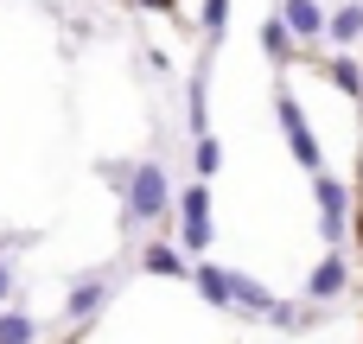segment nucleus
<instances>
[{
  "label": "nucleus",
  "instance_id": "f257e3e1",
  "mask_svg": "<svg viewBox=\"0 0 363 344\" xmlns=\"http://www.w3.org/2000/svg\"><path fill=\"white\" fill-rule=\"evenodd\" d=\"M115 185H121V198H128V230H134V223H160V217L172 211V179H166V166H160V160L128 166Z\"/></svg>",
  "mask_w": 363,
  "mask_h": 344
},
{
  "label": "nucleus",
  "instance_id": "f03ea898",
  "mask_svg": "<svg viewBox=\"0 0 363 344\" xmlns=\"http://www.w3.org/2000/svg\"><path fill=\"white\" fill-rule=\"evenodd\" d=\"M211 185L204 179H191L185 192H179V243H185V255H204L211 249Z\"/></svg>",
  "mask_w": 363,
  "mask_h": 344
},
{
  "label": "nucleus",
  "instance_id": "7ed1b4c3",
  "mask_svg": "<svg viewBox=\"0 0 363 344\" xmlns=\"http://www.w3.org/2000/svg\"><path fill=\"white\" fill-rule=\"evenodd\" d=\"M274 115H281V134H287V153L306 166V172H325V160H319V140H313V128H306V115H300V102H294V89L281 83L274 89Z\"/></svg>",
  "mask_w": 363,
  "mask_h": 344
},
{
  "label": "nucleus",
  "instance_id": "20e7f679",
  "mask_svg": "<svg viewBox=\"0 0 363 344\" xmlns=\"http://www.w3.org/2000/svg\"><path fill=\"white\" fill-rule=\"evenodd\" d=\"M313 198H319V236L338 243V236H345V217H351V192H345V179L313 172Z\"/></svg>",
  "mask_w": 363,
  "mask_h": 344
},
{
  "label": "nucleus",
  "instance_id": "39448f33",
  "mask_svg": "<svg viewBox=\"0 0 363 344\" xmlns=\"http://www.w3.org/2000/svg\"><path fill=\"white\" fill-rule=\"evenodd\" d=\"M345 281H351V268H345V255H325L313 274H306V300L313 306H332L338 294H345Z\"/></svg>",
  "mask_w": 363,
  "mask_h": 344
},
{
  "label": "nucleus",
  "instance_id": "423d86ee",
  "mask_svg": "<svg viewBox=\"0 0 363 344\" xmlns=\"http://www.w3.org/2000/svg\"><path fill=\"white\" fill-rule=\"evenodd\" d=\"M102 300H108V274H77L70 294H64V313H70V319H96Z\"/></svg>",
  "mask_w": 363,
  "mask_h": 344
},
{
  "label": "nucleus",
  "instance_id": "0eeeda50",
  "mask_svg": "<svg viewBox=\"0 0 363 344\" xmlns=\"http://www.w3.org/2000/svg\"><path fill=\"white\" fill-rule=\"evenodd\" d=\"M191 287H198L211 306H236V274L217 268V262H191Z\"/></svg>",
  "mask_w": 363,
  "mask_h": 344
},
{
  "label": "nucleus",
  "instance_id": "6e6552de",
  "mask_svg": "<svg viewBox=\"0 0 363 344\" xmlns=\"http://www.w3.org/2000/svg\"><path fill=\"white\" fill-rule=\"evenodd\" d=\"M281 19H287L294 38H325V26H332V13L319 0H281Z\"/></svg>",
  "mask_w": 363,
  "mask_h": 344
},
{
  "label": "nucleus",
  "instance_id": "1a4fd4ad",
  "mask_svg": "<svg viewBox=\"0 0 363 344\" xmlns=\"http://www.w3.org/2000/svg\"><path fill=\"white\" fill-rule=\"evenodd\" d=\"M140 268H147V274H172V281L185 274V281H191V262H185V249H172V243H147Z\"/></svg>",
  "mask_w": 363,
  "mask_h": 344
},
{
  "label": "nucleus",
  "instance_id": "9d476101",
  "mask_svg": "<svg viewBox=\"0 0 363 344\" xmlns=\"http://www.w3.org/2000/svg\"><path fill=\"white\" fill-rule=\"evenodd\" d=\"M325 38H332V45H357V38H363V0H351V6H338V13H332Z\"/></svg>",
  "mask_w": 363,
  "mask_h": 344
},
{
  "label": "nucleus",
  "instance_id": "9b49d317",
  "mask_svg": "<svg viewBox=\"0 0 363 344\" xmlns=\"http://www.w3.org/2000/svg\"><path fill=\"white\" fill-rule=\"evenodd\" d=\"M236 306H242V313H274L281 300H274V294H268L262 281H249V274H236Z\"/></svg>",
  "mask_w": 363,
  "mask_h": 344
},
{
  "label": "nucleus",
  "instance_id": "f8f14e48",
  "mask_svg": "<svg viewBox=\"0 0 363 344\" xmlns=\"http://www.w3.org/2000/svg\"><path fill=\"white\" fill-rule=\"evenodd\" d=\"M0 344H38V319L32 313H0Z\"/></svg>",
  "mask_w": 363,
  "mask_h": 344
},
{
  "label": "nucleus",
  "instance_id": "ddd939ff",
  "mask_svg": "<svg viewBox=\"0 0 363 344\" xmlns=\"http://www.w3.org/2000/svg\"><path fill=\"white\" fill-rule=\"evenodd\" d=\"M262 51H268L274 64L294 51V32H287V19H281V13H274V19H262Z\"/></svg>",
  "mask_w": 363,
  "mask_h": 344
},
{
  "label": "nucleus",
  "instance_id": "4468645a",
  "mask_svg": "<svg viewBox=\"0 0 363 344\" xmlns=\"http://www.w3.org/2000/svg\"><path fill=\"white\" fill-rule=\"evenodd\" d=\"M26 243H38V230H19V236H6V243H0V306H6V300H13V287H19V281H13V268H6V255H13V249H26Z\"/></svg>",
  "mask_w": 363,
  "mask_h": 344
},
{
  "label": "nucleus",
  "instance_id": "2eb2a0df",
  "mask_svg": "<svg viewBox=\"0 0 363 344\" xmlns=\"http://www.w3.org/2000/svg\"><path fill=\"white\" fill-rule=\"evenodd\" d=\"M217 166H223V147L204 134V140L191 147V172H198V179H217Z\"/></svg>",
  "mask_w": 363,
  "mask_h": 344
},
{
  "label": "nucleus",
  "instance_id": "dca6fc26",
  "mask_svg": "<svg viewBox=\"0 0 363 344\" xmlns=\"http://www.w3.org/2000/svg\"><path fill=\"white\" fill-rule=\"evenodd\" d=\"M185 102H191V134L204 140V128H211V115H204V77H191V89H185Z\"/></svg>",
  "mask_w": 363,
  "mask_h": 344
},
{
  "label": "nucleus",
  "instance_id": "f3484780",
  "mask_svg": "<svg viewBox=\"0 0 363 344\" xmlns=\"http://www.w3.org/2000/svg\"><path fill=\"white\" fill-rule=\"evenodd\" d=\"M332 83H338L345 96H357V89H363V70L351 64V57H332Z\"/></svg>",
  "mask_w": 363,
  "mask_h": 344
},
{
  "label": "nucleus",
  "instance_id": "a211bd4d",
  "mask_svg": "<svg viewBox=\"0 0 363 344\" xmlns=\"http://www.w3.org/2000/svg\"><path fill=\"white\" fill-rule=\"evenodd\" d=\"M223 26H230V0H204V32L223 38Z\"/></svg>",
  "mask_w": 363,
  "mask_h": 344
},
{
  "label": "nucleus",
  "instance_id": "6ab92c4d",
  "mask_svg": "<svg viewBox=\"0 0 363 344\" xmlns=\"http://www.w3.org/2000/svg\"><path fill=\"white\" fill-rule=\"evenodd\" d=\"M268 319H274V326H287V332H294V326H306V313H300V306H274Z\"/></svg>",
  "mask_w": 363,
  "mask_h": 344
}]
</instances>
